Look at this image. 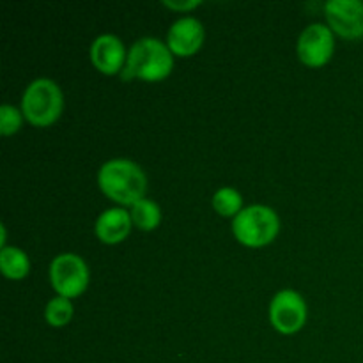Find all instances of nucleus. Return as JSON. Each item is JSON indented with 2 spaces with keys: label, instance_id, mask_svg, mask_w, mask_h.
<instances>
[{
  "label": "nucleus",
  "instance_id": "obj_1",
  "mask_svg": "<svg viewBox=\"0 0 363 363\" xmlns=\"http://www.w3.org/2000/svg\"><path fill=\"white\" fill-rule=\"evenodd\" d=\"M98 184L103 194L124 206L142 201L147 190V177L135 162L126 158L108 160L98 172Z\"/></svg>",
  "mask_w": 363,
  "mask_h": 363
},
{
  "label": "nucleus",
  "instance_id": "obj_2",
  "mask_svg": "<svg viewBox=\"0 0 363 363\" xmlns=\"http://www.w3.org/2000/svg\"><path fill=\"white\" fill-rule=\"evenodd\" d=\"M174 67L172 50L156 38H142L133 43L123 67L124 80L142 78L147 82L169 77Z\"/></svg>",
  "mask_w": 363,
  "mask_h": 363
},
{
  "label": "nucleus",
  "instance_id": "obj_3",
  "mask_svg": "<svg viewBox=\"0 0 363 363\" xmlns=\"http://www.w3.org/2000/svg\"><path fill=\"white\" fill-rule=\"evenodd\" d=\"M64 98L59 85L50 78H38L25 89L21 108L28 123L34 126H50L62 112Z\"/></svg>",
  "mask_w": 363,
  "mask_h": 363
},
{
  "label": "nucleus",
  "instance_id": "obj_4",
  "mask_svg": "<svg viewBox=\"0 0 363 363\" xmlns=\"http://www.w3.org/2000/svg\"><path fill=\"white\" fill-rule=\"evenodd\" d=\"M279 216L272 208L262 204L241 209L233 222L234 236L247 247H264L279 234Z\"/></svg>",
  "mask_w": 363,
  "mask_h": 363
},
{
  "label": "nucleus",
  "instance_id": "obj_5",
  "mask_svg": "<svg viewBox=\"0 0 363 363\" xmlns=\"http://www.w3.org/2000/svg\"><path fill=\"white\" fill-rule=\"evenodd\" d=\"M52 287L64 298H77L87 289L89 268L77 254L57 255L50 266Z\"/></svg>",
  "mask_w": 363,
  "mask_h": 363
},
{
  "label": "nucleus",
  "instance_id": "obj_6",
  "mask_svg": "<svg viewBox=\"0 0 363 363\" xmlns=\"http://www.w3.org/2000/svg\"><path fill=\"white\" fill-rule=\"evenodd\" d=\"M307 319V305L303 298L293 289H284L275 294L269 303V321L280 333L298 332Z\"/></svg>",
  "mask_w": 363,
  "mask_h": 363
},
{
  "label": "nucleus",
  "instance_id": "obj_7",
  "mask_svg": "<svg viewBox=\"0 0 363 363\" xmlns=\"http://www.w3.org/2000/svg\"><path fill=\"white\" fill-rule=\"evenodd\" d=\"M325 13L330 27L342 38L357 39L363 35V2L360 0H330Z\"/></svg>",
  "mask_w": 363,
  "mask_h": 363
},
{
  "label": "nucleus",
  "instance_id": "obj_8",
  "mask_svg": "<svg viewBox=\"0 0 363 363\" xmlns=\"http://www.w3.org/2000/svg\"><path fill=\"white\" fill-rule=\"evenodd\" d=\"M333 53V34L326 25L312 23L298 39V55L307 66H323Z\"/></svg>",
  "mask_w": 363,
  "mask_h": 363
},
{
  "label": "nucleus",
  "instance_id": "obj_9",
  "mask_svg": "<svg viewBox=\"0 0 363 363\" xmlns=\"http://www.w3.org/2000/svg\"><path fill=\"white\" fill-rule=\"evenodd\" d=\"M204 41V27L194 16H184L174 21L167 35V45L172 53L181 57L191 55L197 52Z\"/></svg>",
  "mask_w": 363,
  "mask_h": 363
},
{
  "label": "nucleus",
  "instance_id": "obj_10",
  "mask_svg": "<svg viewBox=\"0 0 363 363\" xmlns=\"http://www.w3.org/2000/svg\"><path fill=\"white\" fill-rule=\"evenodd\" d=\"M126 57V48H124L123 41L113 34L99 35L91 46L92 62L105 74H116L123 71Z\"/></svg>",
  "mask_w": 363,
  "mask_h": 363
},
{
  "label": "nucleus",
  "instance_id": "obj_11",
  "mask_svg": "<svg viewBox=\"0 0 363 363\" xmlns=\"http://www.w3.org/2000/svg\"><path fill=\"white\" fill-rule=\"evenodd\" d=\"M131 215L123 208H112L103 211L96 220V236L106 245L121 243L131 230Z\"/></svg>",
  "mask_w": 363,
  "mask_h": 363
},
{
  "label": "nucleus",
  "instance_id": "obj_12",
  "mask_svg": "<svg viewBox=\"0 0 363 363\" xmlns=\"http://www.w3.org/2000/svg\"><path fill=\"white\" fill-rule=\"evenodd\" d=\"M0 268L7 279H23L30 269L27 254L16 247H2L0 250Z\"/></svg>",
  "mask_w": 363,
  "mask_h": 363
},
{
  "label": "nucleus",
  "instance_id": "obj_13",
  "mask_svg": "<svg viewBox=\"0 0 363 363\" xmlns=\"http://www.w3.org/2000/svg\"><path fill=\"white\" fill-rule=\"evenodd\" d=\"M131 220L135 225L142 230H152L158 227L160 220H162V211L156 202L149 201V199H142V201L135 202L131 206Z\"/></svg>",
  "mask_w": 363,
  "mask_h": 363
},
{
  "label": "nucleus",
  "instance_id": "obj_14",
  "mask_svg": "<svg viewBox=\"0 0 363 363\" xmlns=\"http://www.w3.org/2000/svg\"><path fill=\"white\" fill-rule=\"evenodd\" d=\"M241 204H243V197L234 188H220L213 195V208L222 216H236L241 211Z\"/></svg>",
  "mask_w": 363,
  "mask_h": 363
},
{
  "label": "nucleus",
  "instance_id": "obj_15",
  "mask_svg": "<svg viewBox=\"0 0 363 363\" xmlns=\"http://www.w3.org/2000/svg\"><path fill=\"white\" fill-rule=\"evenodd\" d=\"M45 318L55 328L66 326L71 321V318H73V303H71L69 298L57 296L50 300L48 305H46Z\"/></svg>",
  "mask_w": 363,
  "mask_h": 363
},
{
  "label": "nucleus",
  "instance_id": "obj_16",
  "mask_svg": "<svg viewBox=\"0 0 363 363\" xmlns=\"http://www.w3.org/2000/svg\"><path fill=\"white\" fill-rule=\"evenodd\" d=\"M21 128V113L13 105L0 106V133L13 135Z\"/></svg>",
  "mask_w": 363,
  "mask_h": 363
},
{
  "label": "nucleus",
  "instance_id": "obj_17",
  "mask_svg": "<svg viewBox=\"0 0 363 363\" xmlns=\"http://www.w3.org/2000/svg\"><path fill=\"white\" fill-rule=\"evenodd\" d=\"M167 7H170V9H181V11H188V9H194V7H197L199 4H201V0H194V2H172V0H165Z\"/></svg>",
  "mask_w": 363,
  "mask_h": 363
}]
</instances>
